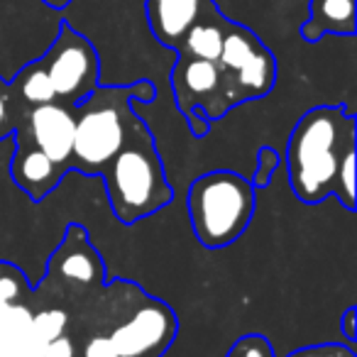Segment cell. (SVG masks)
<instances>
[{
  "label": "cell",
  "instance_id": "obj_1",
  "mask_svg": "<svg viewBox=\"0 0 357 357\" xmlns=\"http://www.w3.org/2000/svg\"><path fill=\"white\" fill-rule=\"evenodd\" d=\"M98 294L86 311L93 323L76 345V357H164L178 331L169 303L128 279H115Z\"/></svg>",
  "mask_w": 357,
  "mask_h": 357
},
{
  "label": "cell",
  "instance_id": "obj_2",
  "mask_svg": "<svg viewBox=\"0 0 357 357\" xmlns=\"http://www.w3.org/2000/svg\"><path fill=\"white\" fill-rule=\"evenodd\" d=\"M357 144V118L342 105H316L294 125L287 139V174L294 196L318 206L337 194V174Z\"/></svg>",
  "mask_w": 357,
  "mask_h": 357
},
{
  "label": "cell",
  "instance_id": "obj_3",
  "mask_svg": "<svg viewBox=\"0 0 357 357\" xmlns=\"http://www.w3.org/2000/svg\"><path fill=\"white\" fill-rule=\"evenodd\" d=\"M100 176L113 215L128 228L159 213L174 199L154 135L137 110L130 115L123 144Z\"/></svg>",
  "mask_w": 357,
  "mask_h": 357
},
{
  "label": "cell",
  "instance_id": "obj_4",
  "mask_svg": "<svg viewBox=\"0 0 357 357\" xmlns=\"http://www.w3.org/2000/svg\"><path fill=\"white\" fill-rule=\"evenodd\" d=\"M157 91L152 81L130 86H98L74 108V152L71 172L100 176L125 139L128 120L135 113L132 100L152 103Z\"/></svg>",
  "mask_w": 357,
  "mask_h": 357
},
{
  "label": "cell",
  "instance_id": "obj_5",
  "mask_svg": "<svg viewBox=\"0 0 357 357\" xmlns=\"http://www.w3.org/2000/svg\"><path fill=\"white\" fill-rule=\"evenodd\" d=\"M257 206V189L250 178L230 169H213L189 186L186 208L191 230L206 250H223L250 228Z\"/></svg>",
  "mask_w": 357,
  "mask_h": 357
},
{
  "label": "cell",
  "instance_id": "obj_6",
  "mask_svg": "<svg viewBox=\"0 0 357 357\" xmlns=\"http://www.w3.org/2000/svg\"><path fill=\"white\" fill-rule=\"evenodd\" d=\"M64 15L45 0H0V79L10 81L54 42Z\"/></svg>",
  "mask_w": 357,
  "mask_h": 357
},
{
  "label": "cell",
  "instance_id": "obj_7",
  "mask_svg": "<svg viewBox=\"0 0 357 357\" xmlns=\"http://www.w3.org/2000/svg\"><path fill=\"white\" fill-rule=\"evenodd\" d=\"M172 91L178 113L189 123L194 137H206L211 125L235 108L218 61L176 54Z\"/></svg>",
  "mask_w": 357,
  "mask_h": 357
},
{
  "label": "cell",
  "instance_id": "obj_8",
  "mask_svg": "<svg viewBox=\"0 0 357 357\" xmlns=\"http://www.w3.org/2000/svg\"><path fill=\"white\" fill-rule=\"evenodd\" d=\"M40 66L50 76L54 100L76 108L86 96L100 86V59L89 37L76 32L69 22L59 27L54 42L40 56Z\"/></svg>",
  "mask_w": 357,
  "mask_h": 357
},
{
  "label": "cell",
  "instance_id": "obj_9",
  "mask_svg": "<svg viewBox=\"0 0 357 357\" xmlns=\"http://www.w3.org/2000/svg\"><path fill=\"white\" fill-rule=\"evenodd\" d=\"M218 64L233 105L264 98L277 84V59L252 30L228 20Z\"/></svg>",
  "mask_w": 357,
  "mask_h": 357
},
{
  "label": "cell",
  "instance_id": "obj_10",
  "mask_svg": "<svg viewBox=\"0 0 357 357\" xmlns=\"http://www.w3.org/2000/svg\"><path fill=\"white\" fill-rule=\"evenodd\" d=\"M105 264L89 238V230L71 223L64 240L52 252L47 264V282L64 287L69 294H91L105 287Z\"/></svg>",
  "mask_w": 357,
  "mask_h": 357
},
{
  "label": "cell",
  "instance_id": "obj_11",
  "mask_svg": "<svg viewBox=\"0 0 357 357\" xmlns=\"http://www.w3.org/2000/svg\"><path fill=\"white\" fill-rule=\"evenodd\" d=\"M20 130L40 147L54 164L66 174L71 172V152H74V108L61 103H47L27 108L25 123Z\"/></svg>",
  "mask_w": 357,
  "mask_h": 357
},
{
  "label": "cell",
  "instance_id": "obj_12",
  "mask_svg": "<svg viewBox=\"0 0 357 357\" xmlns=\"http://www.w3.org/2000/svg\"><path fill=\"white\" fill-rule=\"evenodd\" d=\"M13 159L10 174L17 189L25 191L35 204H42L56 186L64 181L66 172L54 164L40 147L32 144V139L20 128L13 132Z\"/></svg>",
  "mask_w": 357,
  "mask_h": 357
},
{
  "label": "cell",
  "instance_id": "obj_13",
  "mask_svg": "<svg viewBox=\"0 0 357 357\" xmlns=\"http://www.w3.org/2000/svg\"><path fill=\"white\" fill-rule=\"evenodd\" d=\"M213 10V0H144L149 30L169 50H176L186 32Z\"/></svg>",
  "mask_w": 357,
  "mask_h": 357
},
{
  "label": "cell",
  "instance_id": "obj_14",
  "mask_svg": "<svg viewBox=\"0 0 357 357\" xmlns=\"http://www.w3.org/2000/svg\"><path fill=\"white\" fill-rule=\"evenodd\" d=\"M326 35H355V0H311L301 25L303 42H318Z\"/></svg>",
  "mask_w": 357,
  "mask_h": 357
},
{
  "label": "cell",
  "instance_id": "obj_15",
  "mask_svg": "<svg viewBox=\"0 0 357 357\" xmlns=\"http://www.w3.org/2000/svg\"><path fill=\"white\" fill-rule=\"evenodd\" d=\"M225 27H228V20H225L218 10H213L211 15L201 17V20L186 32L181 45L174 52L181 56H194V59L218 61L220 50H223Z\"/></svg>",
  "mask_w": 357,
  "mask_h": 357
},
{
  "label": "cell",
  "instance_id": "obj_16",
  "mask_svg": "<svg viewBox=\"0 0 357 357\" xmlns=\"http://www.w3.org/2000/svg\"><path fill=\"white\" fill-rule=\"evenodd\" d=\"M8 86H10L13 93H15L27 108L56 103L54 89H52V84H50V76L45 74V69H42L37 59L22 66V69L8 81Z\"/></svg>",
  "mask_w": 357,
  "mask_h": 357
},
{
  "label": "cell",
  "instance_id": "obj_17",
  "mask_svg": "<svg viewBox=\"0 0 357 357\" xmlns=\"http://www.w3.org/2000/svg\"><path fill=\"white\" fill-rule=\"evenodd\" d=\"M27 105L10 91L8 81L0 79V142L6 137H13L17 128L25 123Z\"/></svg>",
  "mask_w": 357,
  "mask_h": 357
},
{
  "label": "cell",
  "instance_id": "obj_18",
  "mask_svg": "<svg viewBox=\"0 0 357 357\" xmlns=\"http://www.w3.org/2000/svg\"><path fill=\"white\" fill-rule=\"evenodd\" d=\"M27 301V277L17 267L0 262V308Z\"/></svg>",
  "mask_w": 357,
  "mask_h": 357
},
{
  "label": "cell",
  "instance_id": "obj_19",
  "mask_svg": "<svg viewBox=\"0 0 357 357\" xmlns=\"http://www.w3.org/2000/svg\"><path fill=\"white\" fill-rule=\"evenodd\" d=\"M225 357H277V352H274V345L269 342L267 335H262V333H248V335H240L230 345Z\"/></svg>",
  "mask_w": 357,
  "mask_h": 357
},
{
  "label": "cell",
  "instance_id": "obj_20",
  "mask_svg": "<svg viewBox=\"0 0 357 357\" xmlns=\"http://www.w3.org/2000/svg\"><path fill=\"white\" fill-rule=\"evenodd\" d=\"M279 162H282V157H279V152L274 147L264 144V147L257 149V169H255L252 178H250L255 189L264 191L269 184H272V176H274V172L279 169Z\"/></svg>",
  "mask_w": 357,
  "mask_h": 357
},
{
  "label": "cell",
  "instance_id": "obj_21",
  "mask_svg": "<svg viewBox=\"0 0 357 357\" xmlns=\"http://www.w3.org/2000/svg\"><path fill=\"white\" fill-rule=\"evenodd\" d=\"M287 357H357L352 345L347 342H318V345H306L291 350Z\"/></svg>",
  "mask_w": 357,
  "mask_h": 357
},
{
  "label": "cell",
  "instance_id": "obj_22",
  "mask_svg": "<svg viewBox=\"0 0 357 357\" xmlns=\"http://www.w3.org/2000/svg\"><path fill=\"white\" fill-rule=\"evenodd\" d=\"M40 357H76V340L69 333H61L59 337H54L42 347Z\"/></svg>",
  "mask_w": 357,
  "mask_h": 357
},
{
  "label": "cell",
  "instance_id": "obj_23",
  "mask_svg": "<svg viewBox=\"0 0 357 357\" xmlns=\"http://www.w3.org/2000/svg\"><path fill=\"white\" fill-rule=\"evenodd\" d=\"M340 333H342V337H345L347 345H355V340H357V306L345 308V313H342V318H340Z\"/></svg>",
  "mask_w": 357,
  "mask_h": 357
},
{
  "label": "cell",
  "instance_id": "obj_24",
  "mask_svg": "<svg viewBox=\"0 0 357 357\" xmlns=\"http://www.w3.org/2000/svg\"><path fill=\"white\" fill-rule=\"evenodd\" d=\"M45 3L52 8H56V10H64L66 6H71V0H45Z\"/></svg>",
  "mask_w": 357,
  "mask_h": 357
}]
</instances>
